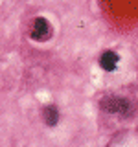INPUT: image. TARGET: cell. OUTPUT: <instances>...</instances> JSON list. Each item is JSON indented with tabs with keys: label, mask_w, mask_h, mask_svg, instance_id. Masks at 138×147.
Listing matches in <instances>:
<instances>
[{
	"label": "cell",
	"mask_w": 138,
	"mask_h": 147,
	"mask_svg": "<svg viewBox=\"0 0 138 147\" xmlns=\"http://www.w3.org/2000/svg\"><path fill=\"white\" fill-rule=\"evenodd\" d=\"M101 109H105L107 112H116V114H125L129 109L127 99L123 98H114V96H107L101 99Z\"/></svg>",
	"instance_id": "6da1fadb"
},
{
	"label": "cell",
	"mask_w": 138,
	"mask_h": 147,
	"mask_svg": "<svg viewBox=\"0 0 138 147\" xmlns=\"http://www.w3.org/2000/svg\"><path fill=\"white\" fill-rule=\"evenodd\" d=\"M50 35H52V26H50V22L43 17L35 18L33 28H31V37H33L35 40H46V39H50Z\"/></svg>",
	"instance_id": "7a4b0ae2"
},
{
	"label": "cell",
	"mask_w": 138,
	"mask_h": 147,
	"mask_svg": "<svg viewBox=\"0 0 138 147\" xmlns=\"http://www.w3.org/2000/svg\"><path fill=\"white\" fill-rule=\"evenodd\" d=\"M99 64H101V68H103V70L112 72L114 68H116V64H118V55L114 53V52H105V53H101Z\"/></svg>",
	"instance_id": "3957f363"
},
{
	"label": "cell",
	"mask_w": 138,
	"mask_h": 147,
	"mask_svg": "<svg viewBox=\"0 0 138 147\" xmlns=\"http://www.w3.org/2000/svg\"><path fill=\"white\" fill-rule=\"evenodd\" d=\"M43 119H44L46 125H55V123H57V119H59L57 109H55L53 105H48V107L43 110Z\"/></svg>",
	"instance_id": "277c9868"
}]
</instances>
